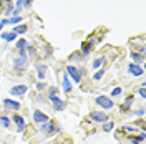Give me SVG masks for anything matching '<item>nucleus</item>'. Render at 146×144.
<instances>
[{
  "label": "nucleus",
  "mask_w": 146,
  "mask_h": 144,
  "mask_svg": "<svg viewBox=\"0 0 146 144\" xmlns=\"http://www.w3.org/2000/svg\"><path fill=\"white\" fill-rule=\"evenodd\" d=\"M27 91H28V88L25 85H15V86L10 88V94L12 96H23Z\"/></svg>",
  "instance_id": "obj_7"
},
{
  "label": "nucleus",
  "mask_w": 146,
  "mask_h": 144,
  "mask_svg": "<svg viewBox=\"0 0 146 144\" xmlns=\"http://www.w3.org/2000/svg\"><path fill=\"white\" fill-rule=\"evenodd\" d=\"M43 88H45V83L43 81H38L36 83V90H43Z\"/></svg>",
  "instance_id": "obj_34"
},
{
  "label": "nucleus",
  "mask_w": 146,
  "mask_h": 144,
  "mask_svg": "<svg viewBox=\"0 0 146 144\" xmlns=\"http://www.w3.org/2000/svg\"><path fill=\"white\" fill-rule=\"evenodd\" d=\"M55 144H58V143H55Z\"/></svg>",
  "instance_id": "obj_41"
},
{
  "label": "nucleus",
  "mask_w": 146,
  "mask_h": 144,
  "mask_svg": "<svg viewBox=\"0 0 146 144\" xmlns=\"http://www.w3.org/2000/svg\"><path fill=\"white\" fill-rule=\"evenodd\" d=\"M27 45H28L27 40L25 38H20L17 43H15V48H17V52H25L27 50Z\"/></svg>",
  "instance_id": "obj_17"
},
{
  "label": "nucleus",
  "mask_w": 146,
  "mask_h": 144,
  "mask_svg": "<svg viewBox=\"0 0 146 144\" xmlns=\"http://www.w3.org/2000/svg\"><path fill=\"white\" fill-rule=\"evenodd\" d=\"M28 65V56L27 52H18V56L13 60V70L17 73H22L25 70V66Z\"/></svg>",
  "instance_id": "obj_1"
},
{
  "label": "nucleus",
  "mask_w": 146,
  "mask_h": 144,
  "mask_svg": "<svg viewBox=\"0 0 146 144\" xmlns=\"http://www.w3.org/2000/svg\"><path fill=\"white\" fill-rule=\"evenodd\" d=\"M50 118H48V114H45L43 111H40V109H35L33 111V123H36V124H43V123H46Z\"/></svg>",
  "instance_id": "obj_5"
},
{
  "label": "nucleus",
  "mask_w": 146,
  "mask_h": 144,
  "mask_svg": "<svg viewBox=\"0 0 146 144\" xmlns=\"http://www.w3.org/2000/svg\"><path fill=\"white\" fill-rule=\"evenodd\" d=\"M66 75L72 78L75 83H80L82 81V75H80V70L76 68V66H73V65H66Z\"/></svg>",
  "instance_id": "obj_3"
},
{
  "label": "nucleus",
  "mask_w": 146,
  "mask_h": 144,
  "mask_svg": "<svg viewBox=\"0 0 146 144\" xmlns=\"http://www.w3.org/2000/svg\"><path fill=\"white\" fill-rule=\"evenodd\" d=\"M52 96H58V88H55V86L48 88V98H52Z\"/></svg>",
  "instance_id": "obj_27"
},
{
  "label": "nucleus",
  "mask_w": 146,
  "mask_h": 144,
  "mask_svg": "<svg viewBox=\"0 0 146 144\" xmlns=\"http://www.w3.org/2000/svg\"><path fill=\"white\" fill-rule=\"evenodd\" d=\"M121 129H123L125 133H135V131H136V127L135 126H123Z\"/></svg>",
  "instance_id": "obj_30"
},
{
  "label": "nucleus",
  "mask_w": 146,
  "mask_h": 144,
  "mask_svg": "<svg viewBox=\"0 0 146 144\" xmlns=\"http://www.w3.org/2000/svg\"><path fill=\"white\" fill-rule=\"evenodd\" d=\"M30 5H32V0H23V7H25V9H28Z\"/></svg>",
  "instance_id": "obj_36"
},
{
  "label": "nucleus",
  "mask_w": 146,
  "mask_h": 144,
  "mask_svg": "<svg viewBox=\"0 0 146 144\" xmlns=\"http://www.w3.org/2000/svg\"><path fill=\"white\" fill-rule=\"evenodd\" d=\"M103 76H105V68H100V70H98V71L95 73V76H93V78H95V80L98 81V80H101V78H103Z\"/></svg>",
  "instance_id": "obj_25"
},
{
  "label": "nucleus",
  "mask_w": 146,
  "mask_h": 144,
  "mask_svg": "<svg viewBox=\"0 0 146 144\" xmlns=\"http://www.w3.org/2000/svg\"><path fill=\"white\" fill-rule=\"evenodd\" d=\"M135 116H139V118H143V116H145V108L141 106L139 109H136V111H135Z\"/></svg>",
  "instance_id": "obj_31"
},
{
  "label": "nucleus",
  "mask_w": 146,
  "mask_h": 144,
  "mask_svg": "<svg viewBox=\"0 0 146 144\" xmlns=\"http://www.w3.org/2000/svg\"><path fill=\"white\" fill-rule=\"evenodd\" d=\"M36 101H38V103H42V104H45V101H46V99L43 98L42 94H38V96H36Z\"/></svg>",
  "instance_id": "obj_35"
},
{
  "label": "nucleus",
  "mask_w": 146,
  "mask_h": 144,
  "mask_svg": "<svg viewBox=\"0 0 146 144\" xmlns=\"http://www.w3.org/2000/svg\"><path fill=\"white\" fill-rule=\"evenodd\" d=\"M138 93H139V96H141V98H146V90H145V86H141Z\"/></svg>",
  "instance_id": "obj_32"
},
{
  "label": "nucleus",
  "mask_w": 146,
  "mask_h": 144,
  "mask_svg": "<svg viewBox=\"0 0 146 144\" xmlns=\"http://www.w3.org/2000/svg\"><path fill=\"white\" fill-rule=\"evenodd\" d=\"M45 56H52V46H45Z\"/></svg>",
  "instance_id": "obj_33"
},
{
  "label": "nucleus",
  "mask_w": 146,
  "mask_h": 144,
  "mask_svg": "<svg viewBox=\"0 0 146 144\" xmlns=\"http://www.w3.org/2000/svg\"><path fill=\"white\" fill-rule=\"evenodd\" d=\"M35 70H36V76H38V80L43 81L46 78V65H42V63H36L35 65Z\"/></svg>",
  "instance_id": "obj_14"
},
{
  "label": "nucleus",
  "mask_w": 146,
  "mask_h": 144,
  "mask_svg": "<svg viewBox=\"0 0 146 144\" xmlns=\"http://www.w3.org/2000/svg\"><path fill=\"white\" fill-rule=\"evenodd\" d=\"M3 108L5 109H12V111H18L22 108V104L15 101V99H3Z\"/></svg>",
  "instance_id": "obj_11"
},
{
  "label": "nucleus",
  "mask_w": 146,
  "mask_h": 144,
  "mask_svg": "<svg viewBox=\"0 0 146 144\" xmlns=\"http://www.w3.org/2000/svg\"><path fill=\"white\" fill-rule=\"evenodd\" d=\"M133 99H135V96H128L126 101L123 103V104H119V111L121 113H128L129 109H131V104H133Z\"/></svg>",
  "instance_id": "obj_15"
},
{
  "label": "nucleus",
  "mask_w": 146,
  "mask_h": 144,
  "mask_svg": "<svg viewBox=\"0 0 146 144\" xmlns=\"http://www.w3.org/2000/svg\"><path fill=\"white\" fill-rule=\"evenodd\" d=\"M12 13H13V3L10 2V3H7V9H5V15H7V17H10Z\"/></svg>",
  "instance_id": "obj_28"
},
{
  "label": "nucleus",
  "mask_w": 146,
  "mask_h": 144,
  "mask_svg": "<svg viewBox=\"0 0 146 144\" xmlns=\"http://www.w3.org/2000/svg\"><path fill=\"white\" fill-rule=\"evenodd\" d=\"M40 131H42V133H46V134H52V133L55 131V123L52 121V119H48L46 123L40 124Z\"/></svg>",
  "instance_id": "obj_13"
},
{
  "label": "nucleus",
  "mask_w": 146,
  "mask_h": 144,
  "mask_svg": "<svg viewBox=\"0 0 146 144\" xmlns=\"http://www.w3.org/2000/svg\"><path fill=\"white\" fill-rule=\"evenodd\" d=\"M10 123H12V121H10L9 116H5V114H2V116H0V124L5 127V129H9V127H10Z\"/></svg>",
  "instance_id": "obj_22"
},
{
  "label": "nucleus",
  "mask_w": 146,
  "mask_h": 144,
  "mask_svg": "<svg viewBox=\"0 0 146 144\" xmlns=\"http://www.w3.org/2000/svg\"><path fill=\"white\" fill-rule=\"evenodd\" d=\"M27 30H28V25H15V27L12 28V32H13V33H17V35L27 33Z\"/></svg>",
  "instance_id": "obj_19"
},
{
  "label": "nucleus",
  "mask_w": 146,
  "mask_h": 144,
  "mask_svg": "<svg viewBox=\"0 0 146 144\" xmlns=\"http://www.w3.org/2000/svg\"><path fill=\"white\" fill-rule=\"evenodd\" d=\"M95 104H98L101 109H111L115 106V101L108 96H105V94H100V96L95 98Z\"/></svg>",
  "instance_id": "obj_2"
},
{
  "label": "nucleus",
  "mask_w": 146,
  "mask_h": 144,
  "mask_svg": "<svg viewBox=\"0 0 146 144\" xmlns=\"http://www.w3.org/2000/svg\"><path fill=\"white\" fill-rule=\"evenodd\" d=\"M128 73H129V75H133V76H143L145 70H143V66H141V65L131 63V65H128Z\"/></svg>",
  "instance_id": "obj_6"
},
{
  "label": "nucleus",
  "mask_w": 146,
  "mask_h": 144,
  "mask_svg": "<svg viewBox=\"0 0 146 144\" xmlns=\"http://www.w3.org/2000/svg\"><path fill=\"white\" fill-rule=\"evenodd\" d=\"M129 56H131V60H133L135 63H141V61H143V58H145L141 53H136V52H131Z\"/></svg>",
  "instance_id": "obj_21"
},
{
  "label": "nucleus",
  "mask_w": 146,
  "mask_h": 144,
  "mask_svg": "<svg viewBox=\"0 0 146 144\" xmlns=\"http://www.w3.org/2000/svg\"><path fill=\"white\" fill-rule=\"evenodd\" d=\"M2 2H3V3H10V2H12V0H2Z\"/></svg>",
  "instance_id": "obj_39"
},
{
  "label": "nucleus",
  "mask_w": 146,
  "mask_h": 144,
  "mask_svg": "<svg viewBox=\"0 0 146 144\" xmlns=\"http://www.w3.org/2000/svg\"><path fill=\"white\" fill-rule=\"evenodd\" d=\"M105 63H106V58H105V56H100V58H96V60L91 63V68H93V70H100Z\"/></svg>",
  "instance_id": "obj_16"
},
{
  "label": "nucleus",
  "mask_w": 146,
  "mask_h": 144,
  "mask_svg": "<svg viewBox=\"0 0 146 144\" xmlns=\"http://www.w3.org/2000/svg\"><path fill=\"white\" fill-rule=\"evenodd\" d=\"M70 60H78V61H82V60H83V55L80 53V52H76V53L70 55Z\"/></svg>",
  "instance_id": "obj_29"
},
{
  "label": "nucleus",
  "mask_w": 146,
  "mask_h": 144,
  "mask_svg": "<svg viewBox=\"0 0 146 144\" xmlns=\"http://www.w3.org/2000/svg\"><path fill=\"white\" fill-rule=\"evenodd\" d=\"M2 28H3V25H2V23H0V30H2Z\"/></svg>",
  "instance_id": "obj_40"
},
{
  "label": "nucleus",
  "mask_w": 146,
  "mask_h": 144,
  "mask_svg": "<svg viewBox=\"0 0 146 144\" xmlns=\"http://www.w3.org/2000/svg\"><path fill=\"white\" fill-rule=\"evenodd\" d=\"M0 38H3L5 42H13L17 38V33H13V32H2Z\"/></svg>",
  "instance_id": "obj_18"
},
{
  "label": "nucleus",
  "mask_w": 146,
  "mask_h": 144,
  "mask_svg": "<svg viewBox=\"0 0 146 144\" xmlns=\"http://www.w3.org/2000/svg\"><path fill=\"white\" fill-rule=\"evenodd\" d=\"M138 137H139V141L143 143V141H145V137H146V133H145V131H141V134L138 136Z\"/></svg>",
  "instance_id": "obj_37"
},
{
  "label": "nucleus",
  "mask_w": 146,
  "mask_h": 144,
  "mask_svg": "<svg viewBox=\"0 0 146 144\" xmlns=\"http://www.w3.org/2000/svg\"><path fill=\"white\" fill-rule=\"evenodd\" d=\"M62 85H63V91L66 93V94L73 90V85H72V81H70V76H68L66 73L62 75Z\"/></svg>",
  "instance_id": "obj_12"
},
{
  "label": "nucleus",
  "mask_w": 146,
  "mask_h": 144,
  "mask_svg": "<svg viewBox=\"0 0 146 144\" xmlns=\"http://www.w3.org/2000/svg\"><path fill=\"white\" fill-rule=\"evenodd\" d=\"M93 45H95V38H91L90 42H83V43H82V52H80V53L83 55V58H85V56H88V55L91 53Z\"/></svg>",
  "instance_id": "obj_9"
},
{
  "label": "nucleus",
  "mask_w": 146,
  "mask_h": 144,
  "mask_svg": "<svg viewBox=\"0 0 146 144\" xmlns=\"http://www.w3.org/2000/svg\"><path fill=\"white\" fill-rule=\"evenodd\" d=\"M90 119L95 123H106L108 121V114L105 111H93L90 114Z\"/></svg>",
  "instance_id": "obj_4"
},
{
  "label": "nucleus",
  "mask_w": 146,
  "mask_h": 144,
  "mask_svg": "<svg viewBox=\"0 0 146 144\" xmlns=\"http://www.w3.org/2000/svg\"><path fill=\"white\" fill-rule=\"evenodd\" d=\"M131 143H133V144H138V143H141V141H139V137H131Z\"/></svg>",
  "instance_id": "obj_38"
},
{
  "label": "nucleus",
  "mask_w": 146,
  "mask_h": 144,
  "mask_svg": "<svg viewBox=\"0 0 146 144\" xmlns=\"http://www.w3.org/2000/svg\"><path fill=\"white\" fill-rule=\"evenodd\" d=\"M12 121L15 123L18 133H23V131H25V119H23V116H20V114H13V116H12Z\"/></svg>",
  "instance_id": "obj_8"
},
{
  "label": "nucleus",
  "mask_w": 146,
  "mask_h": 144,
  "mask_svg": "<svg viewBox=\"0 0 146 144\" xmlns=\"http://www.w3.org/2000/svg\"><path fill=\"white\" fill-rule=\"evenodd\" d=\"M25 52H28V58H32V60H35L36 58V50H35V46L33 45H27V50Z\"/></svg>",
  "instance_id": "obj_20"
},
{
  "label": "nucleus",
  "mask_w": 146,
  "mask_h": 144,
  "mask_svg": "<svg viewBox=\"0 0 146 144\" xmlns=\"http://www.w3.org/2000/svg\"><path fill=\"white\" fill-rule=\"evenodd\" d=\"M48 99L52 101L55 111H63V109H65V104H66V103H65L63 99H60L58 96H52V98H48Z\"/></svg>",
  "instance_id": "obj_10"
},
{
  "label": "nucleus",
  "mask_w": 146,
  "mask_h": 144,
  "mask_svg": "<svg viewBox=\"0 0 146 144\" xmlns=\"http://www.w3.org/2000/svg\"><path fill=\"white\" fill-rule=\"evenodd\" d=\"M113 127H115V123H113V121H106V123H103V131H105V133L113 131Z\"/></svg>",
  "instance_id": "obj_23"
},
{
  "label": "nucleus",
  "mask_w": 146,
  "mask_h": 144,
  "mask_svg": "<svg viewBox=\"0 0 146 144\" xmlns=\"http://www.w3.org/2000/svg\"><path fill=\"white\" fill-rule=\"evenodd\" d=\"M123 93V88L121 86H116V88H113V91H111V98H115V96H119Z\"/></svg>",
  "instance_id": "obj_24"
},
{
  "label": "nucleus",
  "mask_w": 146,
  "mask_h": 144,
  "mask_svg": "<svg viewBox=\"0 0 146 144\" xmlns=\"http://www.w3.org/2000/svg\"><path fill=\"white\" fill-rule=\"evenodd\" d=\"M9 23H12V25H18V23H22V17L18 15V17H12V18H9Z\"/></svg>",
  "instance_id": "obj_26"
}]
</instances>
